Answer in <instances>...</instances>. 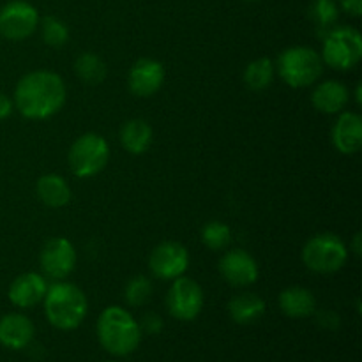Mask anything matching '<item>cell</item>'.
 I'll use <instances>...</instances> for the list:
<instances>
[{"label":"cell","instance_id":"obj_1","mask_svg":"<svg viewBox=\"0 0 362 362\" xmlns=\"http://www.w3.org/2000/svg\"><path fill=\"white\" fill-rule=\"evenodd\" d=\"M66 98L62 78L52 71L39 69L20 78L14 88L13 105L25 119L42 120L59 113L66 105Z\"/></svg>","mask_w":362,"mask_h":362},{"label":"cell","instance_id":"obj_2","mask_svg":"<svg viewBox=\"0 0 362 362\" xmlns=\"http://www.w3.org/2000/svg\"><path fill=\"white\" fill-rule=\"evenodd\" d=\"M98 339L112 356H129L141 341V329L136 318L120 306H110L98 318Z\"/></svg>","mask_w":362,"mask_h":362},{"label":"cell","instance_id":"obj_3","mask_svg":"<svg viewBox=\"0 0 362 362\" xmlns=\"http://www.w3.org/2000/svg\"><path fill=\"white\" fill-rule=\"evenodd\" d=\"M42 303H45L46 318L59 331H74L87 317V297L73 283H53L46 290Z\"/></svg>","mask_w":362,"mask_h":362},{"label":"cell","instance_id":"obj_4","mask_svg":"<svg viewBox=\"0 0 362 362\" xmlns=\"http://www.w3.org/2000/svg\"><path fill=\"white\" fill-rule=\"evenodd\" d=\"M278 73L290 87H310L324 73V60L320 53L310 46H290L279 55Z\"/></svg>","mask_w":362,"mask_h":362},{"label":"cell","instance_id":"obj_5","mask_svg":"<svg viewBox=\"0 0 362 362\" xmlns=\"http://www.w3.org/2000/svg\"><path fill=\"white\" fill-rule=\"evenodd\" d=\"M322 60L332 69L349 71L362 59V35L354 27H332L322 46Z\"/></svg>","mask_w":362,"mask_h":362},{"label":"cell","instance_id":"obj_6","mask_svg":"<svg viewBox=\"0 0 362 362\" xmlns=\"http://www.w3.org/2000/svg\"><path fill=\"white\" fill-rule=\"evenodd\" d=\"M349 260V247L334 233H318L306 243L303 262L310 271L318 274H332Z\"/></svg>","mask_w":362,"mask_h":362},{"label":"cell","instance_id":"obj_7","mask_svg":"<svg viewBox=\"0 0 362 362\" xmlns=\"http://www.w3.org/2000/svg\"><path fill=\"white\" fill-rule=\"evenodd\" d=\"M110 159V145L101 134L85 133L74 140L71 145L67 161H69L71 172L80 179L98 175L105 170Z\"/></svg>","mask_w":362,"mask_h":362},{"label":"cell","instance_id":"obj_8","mask_svg":"<svg viewBox=\"0 0 362 362\" xmlns=\"http://www.w3.org/2000/svg\"><path fill=\"white\" fill-rule=\"evenodd\" d=\"M204 290L194 281L193 278H180L173 279L172 286L166 296V306H168L170 315L180 322H191L202 313L204 310Z\"/></svg>","mask_w":362,"mask_h":362},{"label":"cell","instance_id":"obj_9","mask_svg":"<svg viewBox=\"0 0 362 362\" xmlns=\"http://www.w3.org/2000/svg\"><path fill=\"white\" fill-rule=\"evenodd\" d=\"M37 25V9L25 0H11L0 9V35L9 41L30 37Z\"/></svg>","mask_w":362,"mask_h":362},{"label":"cell","instance_id":"obj_10","mask_svg":"<svg viewBox=\"0 0 362 362\" xmlns=\"http://www.w3.org/2000/svg\"><path fill=\"white\" fill-rule=\"evenodd\" d=\"M76 250L66 237H52L49 240H46L41 255H39V262H41L45 276L49 279H55V281L66 279L76 267Z\"/></svg>","mask_w":362,"mask_h":362},{"label":"cell","instance_id":"obj_11","mask_svg":"<svg viewBox=\"0 0 362 362\" xmlns=\"http://www.w3.org/2000/svg\"><path fill=\"white\" fill-rule=\"evenodd\" d=\"M189 267V253L182 244L175 240H166L156 246L148 257V269L152 274L165 281L184 276V272Z\"/></svg>","mask_w":362,"mask_h":362},{"label":"cell","instance_id":"obj_12","mask_svg":"<svg viewBox=\"0 0 362 362\" xmlns=\"http://www.w3.org/2000/svg\"><path fill=\"white\" fill-rule=\"evenodd\" d=\"M219 272L228 285L244 288L258 279L257 260L244 250H230L219 260Z\"/></svg>","mask_w":362,"mask_h":362},{"label":"cell","instance_id":"obj_13","mask_svg":"<svg viewBox=\"0 0 362 362\" xmlns=\"http://www.w3.org/2000/svg\"><path fill=\"white\" fill-rule=\"evenodd\" d=\"M165 81V67L156 59H140L133 64L127 74L131 94L136 98H151Z\"/></svg>","mask_w":362,"mask_h":362},{"label":"cell","instance_id":"obj_14","mask_svg":"<svg viewBox=\"0 0 362 362\" xmlns=\"http://www.w3.org/2000/svg\"><path fill=\"white\" fill-rule=\"evenodd\" d=\"M46 290H48V283H46L45 276L37 274V272H23L13 279L7 296L16 308L30 310L45 299Z\"/></svg>","mask_w":362,"mask_h":362},{"label":"cell","instance_id":"obj_15","mask_svg":"<svg viewBox=\"0 0 362 362\" xmlns=\"http://www.w3.org/2000/svg\"><path fill=\"white\" fill-rule=\"evenodd\" d=\"M35 327L21 313H7L0 318V345L9 350H23L34 339Z\"/></svg>","mask_w":362,"mask_h":362},{"label":"cell","instance_id":"obj_16","mask_svg":"<svg viewBox=\"0 0 362 362\" xmlns=\"http://www.w3.org/2000/svg\"><path fill=\"white\" fill-rule=\"evenodd\" d=\"M332 144L345 156L357 154L362 147V119L354 112H345L338 117L332 127Z\"/></svg>","mask_w":362,"mask_h":362},{"label":"cell","instance_id":"obj_17","mask_svg":"<svg viewBox=\"0 0 362 362\" xmlns=\"http://www.w3.org/2000/svg\"><path fill=\"white\" fill-rule=\"evenodd\" d=\"M350 101V92L345 83L338 80H327L317 85L311 94V103L315 108L327 115L341 113Z\"/></svg>","mask_w":362,"mask_h":362},{"label":"cell","instance_id":"obj_18","mask_svg":"<svg viewBox=\"0 0 362 362\" xmlns=\"http://www.w3.org/2000/svg\"><path fill=\"white\" fill-rule=\"evenodd\" d=\"M279 308L288 318H308L317 311V299L304 286H288L279 293Z\"/></svg>","mask_w":362,"mask_h":362},{"label":"cell","instance_id":"obj_19","mask_svg":"<svg viewBox=\"0 0 362 362\" xmlns=\"http://www.w3.org/2000/svg\"><path fill=\"white\" fill-rule=\"evenodd\" d=\"M265 313V300L251 292H243L232 297L228 303V315L235 324L247 325L260 320Z\"/></svg>","mask_w":362,"mask_h":362},{"label":"cell","instance_id":"obj_20","mask_svg":"<svg viewBox=\"0 0 362 362\" xmlns=\"http://www.w3.org/2000/svg\"><path fill=\"white\" fill-rule=\"evenodd\" d=\"M37 197L46 207L62 209L71 202V187L59 173H46L37 180Z\"/></svg>","mask_w":362,"mask_h":362},{"label":"cell","instance_id":"obj_21","mask_svg":"<svg viewBox=\"0 0 362 362\" xmlns=\"http://www.w3.org/2000/svg\"><path fill=\"white\" fill-rule=\"evenodd\" d=\"M120 144L129 154L140 156L152 144V127L144 119H131L120 129Z\"/></svg>","mask_w":362,"mask_h":362},{"label":"cell","instance_id":"obj_22","mask_svg":"<svg viewBox=\"0 0 362 362\" xmlns=\"http://www.w3.org/2000/svg\"><path fill=\"white\" fill-rule=\"evenodd\" d=\"M74 73L83 83L99 85L105 81L106 74H108V67L103 62L101 57L92 52H85L74 62Z\"/></svg>","mask_w":362,"mask_h":362},{"label":"cell","instance_id":"obj_23","mask_svg":"<svg viewBox=\"0 0 362 362\" xmlns=\"http://www.w3.org/2000/svg\"><path fill=\"white\" fill-rule=\"evenodd\" d=\"M276 74V66L271 59L262 57L253 60L244 69V83L251 90H264L272 83Z\"/></svg>","mask_w":362,"mask_h":362},{"label":"cell","instance_id":"obj_24","mask_svg":"<svg viewBox=\"0 0 362 362\" xmlns=\"http://www.w3.org/2000/svg\"><path fill=\"white\" fill-rule=\"evenodd\" d=\"M310 18L322 30H331L339 18L338 4L334 0H313L310 6Z\"/></svg>","mask_w":362,"mask_h":362},{"label":"cell","instance_id":"obj_25","mask_svg":"<svg viewBox=\"0 0 362 362\" xmlns=\"http://www.w3.org/2000/svg\"><path fill=\"white\" fill-rule=\"evenodd\" d=\"M232 240V230L221 221H211L202 228V243L212 251H221Z\"/></svg>","mask_w":362,"mask_h":362},{"label":"cell","instance_id":"obj_26","mask_svg":"<svg viewBox=\"0 0 362 362\" xmlns=\"http://www.w3.org/2000/svg\"><path fill=\"white\" fill-rule=\"evenodd\" d=\"M126 303L133 308H140L148 303L152 297V283L147 276H134L127 281L126 290H124Z\"/></svg>","mask_w":362,"mask_h":362},{"label":"cell","instance_id":"obj_27","mask_svg":"<svg viewBox=\"0 0 362 362\" xmlns=\"http://www.w3.org/2000/svg\"><path fill=\"white\" fill-rule=\"evenodd\" d=\"M42 39L52 48H60L69 41V28L62 20L55 16H46L41 23Z\"/></svg>","mask_w":362,"mask_h":362},{"label":"cell","instance_id":"obj_28","mask_svg":"<svg viewBox=\"0 0 362 362\" xmlns=\"http://www.w3.org/2000/svg\"><path fill=\"white\" fill-rule=\"evenodd\" d=\"M140 324L141 332H147V334L156 336L163 331V318L158 313H145Z\"/></svg>","mask_w":362,"mask_h":362},{"label":"cell","instance_id":"obj_29","mask_svg":"<svg viewBox=\"0 0 362 362\" xmlns=\"http://www.w3.org/2000/svg\"><path fill=\"white\" fill-rule=\"evenodd\" d=\"M318 324L324 325V327L327 329H336L339 325V318L338 315L332 313V311H322V313L318 315Z\"/></svg>","mask_w":362,"mask_h":362},{"label":"cell","instance_id":"obj_30","mask_svg":"<svg viewBox=\"0 0 362 362\" xmlns=\"http://www.w3.org/2000/svg\"><path fill=\"white\" fill-rule=\"evenodd\" d=\"M13 108H14V105H13V101L9 99V95H6L4 92H0V122H2V120H6L7 117L13 113Z\"/></svg>","mask_w":362,"mask_h":362},{"label":"cell","instance_id":"obj_31","mask_svg":"<svg viewBox=\"0 0 362 362\" xmlns=\"http://www.w3.org/2000/svg\"><path fill=\"white\" fill-rule=\"evenodd\" d=\"M343 11H346L352 16H361L362 14V0H339Z\"/></svg>","mask_w":362,"mask_h":362},{"label":"cell","instance_id":"obj_32","mask_svg":"<svg viewBox=\"0 0 362 362\" xmlns=\"http://www.w3.org/2000/svg\"><path fill=\"white\" fill-rule=\"evenodd\" d=\"M354 253L357 257L361 255V233H356V237H354Z\"/></svg>","mask_w":362,"mask_h":362},{"label":"cell","instance_id":"obj_33","mask_svg":"<svg viewBox=\"0 0 362 362\" xmlns=\"http://www.w3.org/2000/svg\"><path fill=\"white\" fill-rule=\"evenodd\" d=\"M356 99H357V105H361V103H362V98H361V83H357V88H356Z\"/></svg>","mask_w":362,"mask_h":362},{"label":"cell","instance_id":"obj_34","mask_svg":"<svg viewBox=\"0 0 362 362\" xmlns=\"http://www.w3.org/2000/svg\"><path fill=\"white\" fill-rule=\"evenodd\" d=\"M247 2H257V0H247Z\"/></svg>","mask_w":362,"mask_h":362},{"label":"cell","instance_id":"obj_35","mask_svg":"<svg viewBox=\"0 0 362 362\" xmlns=\"http://www.w3.org/2000/svg\"><path fill=\"white\" fill-rule=\"evenodd\" d=\"M108 362H113V361H108Z\"/></svg>","mask_w":362,"mask_h":362}]
</instances>
